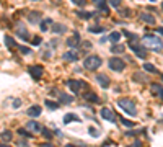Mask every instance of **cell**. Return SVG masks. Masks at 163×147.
Segmentation results:
<instances>
[{"mask_svg": "<svg viewBox=\"0 0 163 147\" xmlns=\"http://www.w3.org/2000/svg\"><path fill=\"white\" fill-rule=\"evenodd\" d=\"M83 98H85L86 101H91V103H98V95H95L93 92L83 93Z\"/></svg>", "mask_w": 163, "mask_h": 147, "instance_id": "22", "label": "cell"}, {"mask_svg": "<svg viewBox=\"0 0 163 147\" xmlns=\"http://www.w3.org/2000/svg\"><path fill=\"white\" fill-rule=\"evenodd\" d=\"M121 123L124 124V126H127V128H132V126H134V123L129 121V120H121Z\"/></svg>", "mask_w": 163, "mask_h": 147, "instance_id": "41", "label": "cell"}, {"mask_svg": "<svg viewBox=\"0 0 163 147\" xmlns=\"http://www.w3.org/2000/svg\"><path fill=\"white\" fill-rule=\"evenodd\" d=\"M72 3H75L77 7H85V3H86V0H70Z\"/></svg>", "mask_w": 163, "mask_h": 147, "instance_id": "37", "label": "cell"}, {"mask_svg": "<svg viewBox=\"0 0 163 147\" xmlns=\"http://www.w3.org/2000/svg\"><path fill=\"white\" fill-rule=\"evenodd\" d=\"M78 44H80V36H78L77 31H73V36L67 39V46L69 48H77Z\"/></svg>", "mask_w": 163, "mask_h": 147, "instance_id": "9", "label": "cell"}, {"mask_svg": "<svg viewBox=\"0 0 163 147\" xmlns=\"http://www.w3.org/2000/svg\"><path fill=\"white\" fill-rule=\"evenodd\" d=\"M5 44H7L10 49H15L16 48V43L13 41V38H10V36H5Z\"/></svg>", "mask_w": 163, "mask_h": 147, "instance_id": "29", "label": "cell"}, {"mask_svg": "<svg viewBox=\"0 0 163 147\" xmlns=\"http://www.w3.org/2000/svg\"><path fill=\"white\" fill-rule=\"evenodd\" d=\"M108 65H109V69L114 70V72H122V70H124V67H126L124 61L119 59V57H111L109 62H108Z\"/></svg>", "mask_w": 163, "mask_h": 147, "instance_id": "4", "label": "cell"}, {"mask_svg": "<svg viewBox=\"0 0 163 147\" xmlns=\"http://www.w3.org/2000/svg\"><path fill=\"white\" fill-rule=\"evenodd\" d=\"M52 25V20L51 18H46L44 21H41V31H48V30H51V26Z\"/></svg>", "mask_w": 163, "mask_h": 147, "instance_id": "25", "label": "cell"}, {"mask_svg": "<svg viewBox=\"0 0 163 147\" xmlns=\"http://www.w3.org/2000/svg\"><path fill=\"white\" fill-rule=\"evenodd\" d=\"M28 115H30V116H33V118L39 116V115H41V106H38V105H33L31 108L28 110Z\"/></svg>", "mask_w": 163, "mask_h": 147, "instance_id": "20", "label": "cell"}, {"mask_svg": "<svg viewBox=\"0 0 163 147\" xmlns=\"http://www.w3.org/2000/svg\"><path fill=\"white\" fill-rule=\"evenodd\" d=\"M26 129H28V131H33V132H41V129H43V128H41V124H39V123H36V121H30V123L26 124Z\"/></svg>", "mask_w": 163, "mask_h": 147, "instance_id": "15", "label": "cell"}, {"mask_svg": "<svg viewBox=\"0 0 163 147\" xmlns=\"http://www.w3.org/2000/svg\"><path fill=\"white\" fill-rule=\"evenodd\" d=\"M101 118H103V120H106V121H111V123L116 121L114 111L109 110V108H101Z\"/></svg>", "mask_w": 163, "mask_h": 147, "instance_id": "6", "label": "cell"}, {"mask_svg": "<svg viewBox=\"0 0 163 147\" xmlns=\"http://www.w3.org/2000/svg\"><path fill=\"white\" fill-rule=\"evenodd\" d=\"M121 15H122V16H131V10H127V8H126V10H122Z\"/></svg>", "mask_w": 163, "mask_h": 147, "instance_id": "42", "label": "cell"}, {"mask_svg": "<svg viewBox=\"0 0 163 147\" xmlns=\"http://www.w3.org/2000/svg\"><path fill=\"white\" fill-rule=\"evenodd\" d=\"M30 43L33 44V46H39V44H41V38H39V36H34L33 41H30Z\"/></svg>", "mask_w": 163, "mask_h": 147, "instance_id": "39", "label": "cell"}, {"mask_svg": "<svg viewBox=\"0 0 163 147\" xmlns=\"http://www.w3.org/2000/svg\"><path fill=\"white\" fill-rule=\"evenodd\" d=\"M157 31H158V33H160V35L163 36V28H158V30H157Z\"/></svg>", "mask_w": 163, "mask_h": 147, "instance_id": "45", "label": "cell"}, {"mask_svg": "<svg viewBox=\"0 0 163 147\" xmlns=\"http://www.w3.org/2000/svg\"><path fill=\"white\" fill-rule=\"evenodd\" d=\"M43 67L41 65H31L30 67V74H31V77L34 78V80H39L41 77H43Z\"/></svg>", "mask_w": 163, "mask_h": 147, "instance_id": "7", "label": "cell"}, {"mask_svg": "<svg viewBox=\"0 0 163 147\" xmlns=\"http://www.w3.org/2000/svg\"><path fill=\"white\" fill-rule=\"evenodd\" d=\"M62 57H64V61H69V62H75L78 59V54H77V51H67L65 54H62Z\"/></svg>", "mask_w": 163, "mask_h": 147, "instance_id": "12", "label": "cell"}, {"mask_svg": "<svg viewBox=\"0 0 163 147\" xmlns=\"http://www.w3.org/2000/svg\"><path fill=\"white\" fill-rule=\"evenodd\" d=\"M80 49H86V51H88V49H91V43H88V41H85V43H80Z\"/></svg>", "mask_w": 163, "mask_h": 147, "instance_id": "34", "label": "cell"}, {"mask_svg": "<svg viewBox=\"0 0 163 147\" xmlns=\"http://www.w3.org/2000/svg\"><path fill=\"white\" fill-rule=\"evenodd\" d=\"M144 44L145 48L150 49V51H155V52H160V51H163V41L161 39H158L157 36H152V35H147L144 36Z\"/></svg>", "mask_w": 163, "mask_h": 147, "instance_id": "1", "label": "cell"}, {"mask_svg": "<svg viewBox=\"0 0 163 147\" xmlns=\"http://www.w3.org/2000/svg\"><path fill=\"white\" fill-rule=\"evenodd\" d=\"M131 48H132V51L136 52V56L137 57H140V59H145L147 57V51H145L144 48H140L139 44H136V43H131Z\"/></svg>", "mask_w": 163, "mask_h": 147, "instance_id": "8", "label": "cell"}, {"mask_svg": "<svg viewBox=\"0 0 163 147\" xmlns=\"http://www.w3.org/2000/svg\"><path fill=\"white\" fill-rule=\"evenodd\" d=\"M67 85H69V88L72 90V93H78L80 90L85 87V83L82 82V80H69Z\"/></svg>", "mask_w": 163, "mask_h": 147, "instance_id": "5", "label": "cell"}, {"mask_svg": "<svg viewBox=\"0 0 163 147\" xmlns=\"http://www.w3.org/2000/svg\"><path fill=\"white\" fill-rule=\"evenodd\" d=\"M77 15H78V18H82V20H90L95 13H91V12H77Z\"/></svg>", "mask_w": 163, "mask_h": 147, "instance_id": "26", "label": "cell"}, {"mask_svg": "<svg viewBox=\"0 0 163 147\" xmlns=\"http://www.w3.org/2000/svg\"><path fill=\"white\" fill-rule=\"evenodd\" d=\"M72 121H75V123H80L82 120L77 116V115H73V113H67L65 116H64V123L65 124H69V123H72Z\"/></svg>", "mask_w": 163, "mask_h": 147, "instance_id": "17", "label": "cell"}, {"mask_svg": "<svg viewBox=\"0 0 163 147\" xmlns=\"http://www.w3.org/2000/svg\"><path fill=\"white\" fill-rule=\"evenodd\" d=\"M88 131H90V136H91V137H98V136H100V132H98L96 128H90Z\"/></svg>", "mask_w": 163, "mask_h": 147, "instance_id": "36", "label": "cell"}, {"mask_svg": "<svg viewBox=\"0 0 163 147\" xmlns=\"http://www.w3.org/2000/svg\"><path fill=\"white\" fill-rule=\"evenodd\" d=\"M18 134L20 136H25V137H33V134H30L26 129H18Z\"/></svg>", "mask_w": 163, "mask_h": 147, "instance_id": "38", "label": "cell"}, {"mask_svg": "<svg viewBox=\"0 0 163 147\" xmlns=\"http://www.w3.org/2000/svg\"><path fill=\"white\" fill-rule=\"evenodd\" d=\"M88 31H90V33H103L104 28H101V26H90Z\"/></svg>", "mask_w": 163, "mask_h": 147, "instance_id": "32", "label": "cell"}, {"mask_svg": "<svg viewBox=\"0 0 163 147\" xmlns=\"http://www.w3.org/2000/svg\"><path fill=\"white\" fill-rule=\"evenodd\" d=\"M20 52H23V54H31V49L30 48H25V46H20Z\"/></svg>", "mask_w": 163, "mask_h": 147, "instance_id": "40", "label": "cell"}, {"mask_svg": "<svg viewBox=\"0 0 163 147\" xmlns=\"http://www.w3.org/2000/svg\"><path fill=\"white\" fill-rule=\"evenodd\" d=\"M119 38H121V33H118V31H113L111 35H109V41H111V43L114 44V43H118V41H119Z\"/></svg>", "mask_w": 163, "mask_h": 147, "instance_id": "28", "label": "cell"}, {"mask_svg": "<svg viewBox=\"0 0 163 147\" xmlns=\"http://www.w3.org/2000/svg\"><path fill=\"white\" fill-rule=\"evenodd\" d=\"M118 106L124 111V113H127V115H131V116H136L137 115V106H136V103H134L132 100H129V98H119L118 100Z\"/></svg>", "mask_w": 163, "mask_h": 147, "instance_id": "2", "label": "cell"}, {"mask_svg": "<svg viewBox=\"0 0 163 147\" xmlns=\"http://www.w3.org/2000/svg\"><path fill=\"white\" fill-rule=\"evenodd\" d=\"M108 3L111 5V7H114V8H119L121 7V0H109Z\"/></svg>", "mask_w": 163, "mask_h": 147, "instance_id": "35", "label": "cell"}, {"mask_svg": "<svg viewBox=\"0 0 163 147\" xmlns=\"http://www.w3.org/2000/svg\"><path fill=\"white\" fill-rule=\"evenodd\" d=\"M161 80H163V75H161Z\"/></svg>", "mask_w": 163, "mask_h": 147, "instance_id": "49", "label": "cell"}, {"mask_svg": "<svg viewBox=\"0 0 163 147\" xmlns=\"http://www.w3.org/2000/svg\"><path fill=\"white\" fill-rule=\"evenodd\" d=\"M161 10H163V2H161Z\"/></svg>", "mask_w": 163, "mask_h": 147, "instance_id": "48", "label": "cell"}, {"mask_svg": "<svg viewBox=\"0 0 163 147\" xmlns=\"http://www.w3.org/2000/svg\"><path fill=\"white\" fill-rule=\"evenodd\" d=\"M52 33H56V35H64V33L67 31V28L64 25H59V23H52Z\"/></svg>", "mask_w": 163, "mask_h": 147, "instance_id": "16", "label": "cell"}, {"mask_svg": "<svg viewBox=\"0 0 163 147\" xmlns=\"http://www.w3.org/2000/svg\"><path fill=\"white\" fill-rule=\"evenodd\" d=\"M13 139V134H11L10 131H3L2 134H0V141H2L3 144H7V142H10V141Z\"/></svg>", "mask_w": 163, "mask_h": 147, "instance_id": "19", "label": "cell"}, {"mask_svg": "<svg viewBox=\"0 0 163 147\" xmlns=\"http://www.w3.org/2000/svg\"><path fill=\"white\" fill-rule=\"evenodd\" d=\"M150 90L153 92V95H160V92L163 90V87L158 85V83H152V85H150Z\"/></svg>", "mask_w": 163, "mask_h": 147, "instance_id": "27", "label": "cell"}, {"mask_svg": "<svg viewBox=\"0 0 163 147\" xmlns=\"http://www.w3.org/2000/svg\"><path fill=\"white\" fill-rule=\"evenodd\" d=\"M139 18H140L142 21H145L147 25H155V16L150 15V13H140V15H139Z\"/></svg>", "mask_w": 163, "mask_h": 147, "instance_id": "14", "label": "cell"}, {"mask_svg": "<svg viewBox=\"0 0 163 147\" xmlns=\"http://www.w3.org/2000/svg\"><path fill=\"white\" fill-rule=\"evenodd\" d=\"M96 82L100 83L103 88H108L109 83H111V82H109V78H108V75H104V74H98V75H96Z\"/></svg>", "mask_w": 163, "mask_h": 147, "instance_id": "10", "label": "cell"}, {"mask_svg": "<svg viewBox=\"0 0 163 147\" xmlns=\"http://www.w3.org/2000/svg\"><path fill=\"white\" fill-rule=\"evenodd\" d=\"M126 134H127V136H137L139 132H137V131H131V132H126Z\"/></svg>", "mask_w": 163, "mask_h": 147, "instance_id": "44", "label": "cell"}, {"mask_svg": "<svg viewBox=\"0 0 163 147\" xmlns=\"http://www.w3.org/2000/svg\"><path fill=\"white\" fill-rule=\"evenodd\" d=\"M20 105H21V100H15L13 101V108H20Z\"/></svg>", "mask_w": 163, "mask_h": 147, "instance_id": "43", "label": "cell"}, {"mask_svg": "<svg viewBox=\"0 0 163 147\" xmlns=\"http://www.w3.org/2000/svg\"><path fill=\"white\" fill-rule=\"evenodd\" d=\"M28 20H30V23H38V21L41 20V13L39 12H31L30 15H28Z\"/></svg>", "mask_w": 163, "mask_h": 147, "instance_id": "21", "label": "cell"}, {"mask_svg": "<svg viewBox=\"0 0 163 147\" xmlns=\"http://www.w3.org/2000/svg\"><path fill=\"white\" fill-rule=\"evenodd\" d=\"M124 51H126L124 44H116V43H114V46L111 48V52H113V54H119V52H124Z\"/></svg>", "mask_w": 163, "mask_h": 147, "instance_id": "24", "label": "cell"}, {"mask_svg": "<svg viewBox=\"0 0 163 147\" xmlns=\"http://www.w3.org/2000/svg\"><path fill=\"white\" fill-rule=\"evenodd\" d=\"M54 3H61V0H54Z\"/></svg>", "mask_w": 163, "mask_h": 147, "instance_id": "47", "label": "cell"}, {"mask_svg": "<svg viewBox=\"0 0 163 147\" xmlns=\"http://www.w3.org/2000/svg\"><path fill=\"white\" fill-rule=\"evenodd\" d=\"M59 95V103H72L73 101V97H70V95H67V93H57Z\"/></svg>", "mask_w": 163, "mask_h": 147, "instance_id": "18", "label": "cell"}, {"mask_svg": "<svg viewBox=\"0 0 163 147\" xmlns=\"http://www.w3.org/2000/svg\"><path fill=\"white\" fill-rule=\"evenodd\" d=\"M144 69L147 72H150V74H158V70H157L155 65H152V64H144Z\"/></svg>", "mask_w": 163, "mask_h": 147, "instance_id": "31", "label": "cell"}, {"mask_svg": "<svg viewBox=\"0 0 163 147\" xmlns=\"http://www.w3.org/2000/svg\"><path fill=\"white\" fill-rule=\"evenodd\" d=\"M158 97H160V98L163 100V90H161V92H160V95H158Z\"/></svg>", "mask_w": 163, "mask_h": 147, "instance_id": "46", "label": "cell"}, {"mask_svg": "<svg viewBox=\"0 0 163 147\" xmlns=\"http://www.w3.org/2000/svg\"><path fill=\"white\" fill-rule=\"evenodd\" d=\"M41 132H43V136H44V137L46 139H52V134H51V131H49V129H46V128H43V129H41Z\"/></svg>", "mask_w": 163, "mask_h": 147, "instance_id": "33", "label": "cell"}, {"mask_svg": "<svg viewBox=\"0 0 163 147\" xmlns=\"http://www.w3.org/2000/svg\"><path fill=\"white\" fill-rule=\"evenodd\" d=\"M46 106H48L49 110H57V108H59V103H56V101H51V100H46Z\"/></svg>", "mask_w": 163, "mask_h": 147, "instance_id": "30", "label": "cell"}, {"mask_svg": "<svg viewBox=\"0 0 163 147\" xmlns=\"http://www.w3.org/2000/svg\"><path fill=\"white\" fill-rule=\"evenodd\" d=\"M100 65H101V57H98V56H88L83 61V67L88 70H96Z\"/></svg>", "mask_w": 163, "mask_h": 147, "instance_id": "3", "label": "cell"}, {"mask_svg": "<svg viewBox=\"0 0 163 147\" xmlns=\"http://www.w3.org/2000/svg\"><path fill=\"white\" fill-rule=\"evenodd\" d=\"M16 35H18L23 41H28L30 39V35H28V31H26V28L23 26V25H18L16 26Z\"/></svg>", "mask_w": 163, "mask_h": 147, "instance_id": "11", "label": "cell"}, {"mask_svg": "<svg viewBox=\"0 0 163 147\" xmlns=\"http://www.w3.org/2000/svg\"><path fill=\"white\" fill-rule=\"evenodd\" d=\"M132 78H134L136 82H139V83H145V82H147V77H145L144 74H140V72H136V74L132 75Z\"/></svg>", "mask_w": 163, "mask_h": 147, "instance_id": "23", "label": "cell"}, {"mask_svg": "<svg viewBox=\"0 0 163 147\" xmlns=\"http://www.w3.org/2000/svg\"><path fill=\"white\" fill-rule=\"evenodd\" d=\"M93 3L96 5L98 10H101L104 15H108V2L106 0H93Z\"/></svg>", "mask_w": 163, "mask_h": 147, "instance_id": "13", "label": "cell"}]
</instances>
